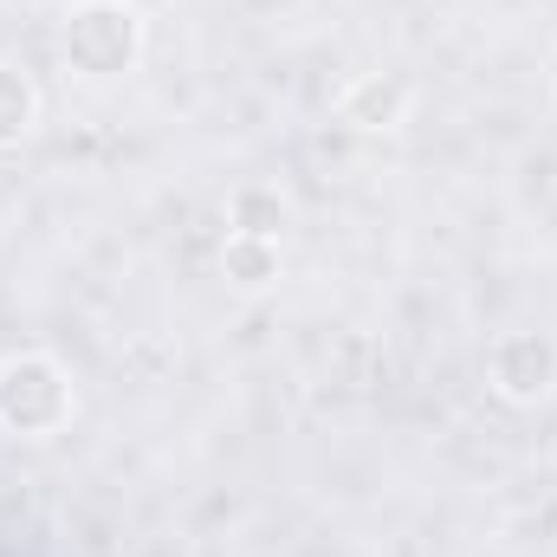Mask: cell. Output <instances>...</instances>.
<instances>
[{
	"mask_svg": "<svg viewBox=\"0 0 557 557\" xmlns=\"http://www.w3.org/2000/svg\"><path fill=\"white\" fill-rule=\"evenodd\" d=\"M72 421V376L46 350H20L0 363V428L20 441H46Z\"/></svg>",
	"mask_w": 557,
	"mask_h": 557,
	"instance_id": "cell-1",
	"label": "cell"
},
{
	"mask_svg": "<svg viewBox=\"0 0 557 557\" xmlns=\"http://www.w3.org/2000/svg\"><path fill=\"white\" fill-rule=\"evenodd\" d=\"M59 52L78 78H124L143 59V13L124 0H85V7H72Z\"/></svg>",
	"mask_w": 557,
	"mask_h": 557,
	"instance_id": "cell-2",
	"label": "cell"
},
{
	"mask_svg": "<svg viewBox=\"0 0 557 557\" xmlns=\"http://www.w3.org/2000/svg\"><path fill=\"white\" fill-rule=\"evenodd\" d=\"M486 383L519 409L545 403L557 389V344L545 331H499L486 350Z\"/></svg>",
	"mask_w": 557,
	"mask_h": 557,
	"instance_id": "cell-3",
	"label": "cell"
},
{
	"mask_svg": "<svg viewBox=\"0 0 557 557\" xmlns=\"http://www.w3.org/2000/svg\"><path fill=\"white\" fill-rule=\"evenodd\" d=\"M403 111H409L403 78H357L344 91V124H357V131H389V124H403Z\"/></svg>",
	"mask_w": 557,
	"mask_h": 557,
	"instance_id": "cell-4",
	"label": "cell"
},
{
	"mask_svg": "<svg viewBox=\"0 0 557 557\" xmlns=\"http://www.w3.org/2000/svg\"><path fill=\"white\" fill-rule=\"evenodd\" d=\"M221 273H227V285H240V292H267V285L278 278V240L227 234V247H221Z\"/></svg>",
	"mask_w": 557,
	"mask_h": 557,
	"instance_id": "cell-5",
	"label": "cell"
},
{
	"mask_svg": "<svg viewBox=\"0 0 557 557\" xmlns=\"http://www.w3.org/2000/svg\"><path fill=\"white\" fill-rule=\"evenodd\" d=\"M285 221H292V208H285V195L278 188H234V201H227V227L234 234H260V240H278L285 234Z\"/></svg>",
	"mask_w": 557,
	"mask_h": 557,
	"instance_id": "cell-6",
	"label": "cell"
},
{
	"mask_svg": "<svg viewBox=\"0 0 557 557\" xmlns=\"http://www.w3.org/2000/svg\"><path fill=\"white\" fill-rule=\"evenodd\" d=\"M33 124H39V91H33V78L13 72V65H0V149L26 143Z\"/></svg>",
	"mask_w": 557,
	"mask_h": 557,
	"instance_id": "cell-7",
	"label": "cell"
}]
</instances>
